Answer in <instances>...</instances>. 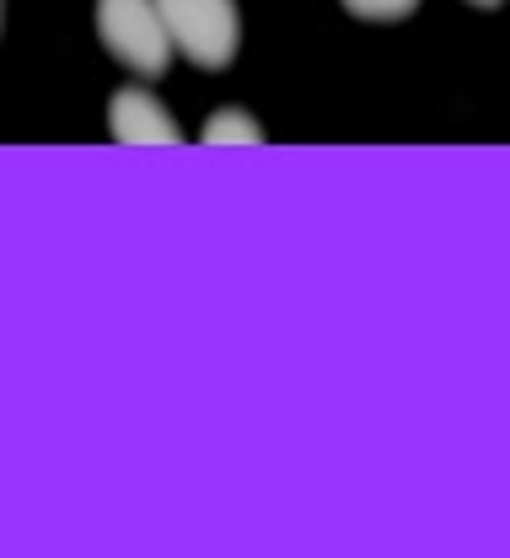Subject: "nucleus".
<instances>
[{
  "mask_svg": "<svg viewBox=\"0 0 510 558\" xmlns=\"http://www.w3.org/2000/svg\"><path fill=\"white\" fill-rule=\"evenodd\" d=\"M97 38L124 70H141L146 81L172 65V33L161 22L156 0H97Z\"/></svg>",
  "mask_w": 510,
  "mask_h": 558,
  "instance_id": "nucleus-1",
  "label": "nucleus"
},
{
  "mask_svg": "<svg viewBox=\"0 0 510 558\" xmlns=\"http://www.w3.org/2000/svg\"><path fill=\"white\" fill-rule=\"evenodd\" d=\"M161 22L172 33V49L199 70H226L242 44V11L236 0H156Z\"/></svg>",
  "mask_w": 510,
  "mask_h": 558,
  "instance_id": "nucleus-2",
  "label": "nucleus"
},
{
  "mask_svg": "<svg viewBox=\"0 0 510 558\" xmlns=\"http://www.w3.org/2000/svg\"><path fill=\"white\" fill-rule=\"evenodd\" d=\"M108 135L119 145H183L178 119L156 102V92H146V86H119L108 97Z\"/></svg>",
  "mask_w": 510,
  "mask_h": 558,
  "instance_id": "nucleus-3",
  "label": "nucleus"
},
{
  "mask_svg": "<svg viewBox=\"0 0 510 558\" xmlns=\"http://www.w3.org/2000/svg\"><path fill=\"white\" fill-rule=\"evenodd\" d=\"M205 145H264V124L253 119V113H242V108H220L210 113V124L199 130Z\"/></svg>",
  "mask_w": 510,
  "mask_h": 558,
  "instance_id": "nucleus-4",
  "label": "nucleus"
},
{
  "mask_svg": "<svg viewBox=\"0 0 510 558\" xmlns=\"http://www.w3.org/2000/svg\"><path fill=\"white\" fill-rule=\"evenodd\" d=\"M420 0H344V11H355L365 22H403Z\"/></svg>",
  "mask_w": 510,
  "mask_h": 558,
  "instance_id": "nucleus-5",
  "label": "nucleus"
},
{
  "mask_svg": "<svg viewBox=\"0 0 510 558\" xmlns=\"http://www.w3.org/2000/svg\"><path fill=\"white\" fill-rule=\"evenodd\" d=\"M467 5H500V0H467Z\"/></svg>",
  "mask_w": 510,
  "mask_h": 558,
  "instance_id": "nucleus-6",
  "label": "nucleus"
},
{
  "mask_svg": "<svg viewBox=\"0 0 510 558\" xmlns=\"http://www.w3.org/2000/svg\"><path fill=\"white\" fill-rule=\"evenodd\" d=\"M0 11H5V0H0Z\"/></svg>",
  "mask_w": 510,
  "mask_h": 558,
  "instance_id": "nucleus-7",
  "label": "nucleus"
}]
</instances>
